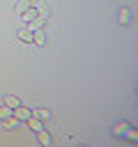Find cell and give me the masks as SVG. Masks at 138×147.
I'll list each match as a JSON object with an SVG mask.
<instances>
[{"label":"cell","instance_id":"obj_10","mask_svg":"<svg viewBox=\"0 0 138 147\" xmlns=\"http://www.w3.org/2000/svg\"><path fill=\"white\" fill-rule=\"evenodd\" d=\"M25 122H28V129H32L34 133H37L39 129H44V124H41V119H37V117H32V115H30V117H28Z\"/></svg>","mask_w":138,"mask_h":147},{"label":"cell","instance_id":"obj_4","mask_svg":"<svg viewBox=\"0 0 138 147\" xmlns=\"http://www.w3.org/2000/svg\"><path fill=\"white\" fill-rule=\"evenodd\" d=\"M12 115H14L18 122H25V119L32 115V110H30V108H25V106H16V108L12 110Z\"/></svg>","mask_w":138,"mask_h":147},{"label":"cell","instance_id":"obj_6","mask_svg":"<svg viewBox=\"0 0 138 147\" xmlns=\"http://www.w3.org/2000/svg\"><path fill=\"white\" fill-rule=\"evenodd\" d=\"M18 16H21V18H23V21L28 23V21H32L34 16H39V9H37V5H32V7H28V9L23 11V14H18Z\"/></svg>","mask_w":138,"mask_h":147},{"label":"cell","instance_id":"obj_5","mask_svg":"<svg viewBox=\"0 0 138 147\" xmlns=\"http://www.w3.org/2000/svg\"><path fill=\"white\" fill-rule=\"evenodd\" d=\"M44 23H46V16H44V14H39V16H34L32 21H28V23H25V28H28V30H39V28H44Z\"/></svg>","mask_w":138,"mask_h":147},{"label":"cell","instance_id":"obj_7","mask_svg":"<svg viewBox=\"0 0 138 147\" xmlns=\"http://www.w3.org/2000/svg\"><path fill=\"white\" fill-rule=\"evenodd\" d=\"M16 37H18V41H21V44H32V30H28V28L18 30V32H16Z\"/></svg>","mask_w":138,"mask_h":147},{"label":"cell","instance_id":"obj_8","mask_svg":"<svg viewBox=\"0 0 138 147\" xmlns=\"http://www.w3.org/2000/svg\"><path fill=\"white\" fill-rule=\"evenodd\" d=\"M5 106H9V108L14 110L16 106H21V99H18L16 94H5Z\"/></svg>","mask_w":138,"mask_h":147},{"label":"cell","instance_id":"obj_1","mask_svg":"<svg viewBox=\"0 0 138 147\" xmlns=\"http://www.w3.org/2000/svg\"><path fill=\"white\" fill-rule=\"evenodd\" d=\"M110 136H115V138H124V140H129V142H136V140H138V131H136L126 119L115 122V124L110 126Z\"/></svg>","mask_w":138,"mask_h":147},{"label":"cell","instance_id":"obj_2","mask_svg":"<svg viewBox=\"0 0 138 147\" xmlns=\"http://www.w3.org/2000/svg\"><path fill=\"white\" fill-rule=\"evenodd\" d=\"M131 18H133V9L131 7H120L117 9V23L120 25H129Z\"/></svg>","mask_w":138,"mask_h":147},{"label":"cell","instance_id":"obj_3","mask_svg":"<svg viewBox=\"0 0 138 147\" xmlns=\"http://www.w3.org/2000/svg\"><path fill=\"white\" fill-rule=\"evenodd\" d=\"M32 44H34L37 48H44V46H46V30H44V28L32 30Z\"/></svg>","mask_w":138,"mask_h":147},{"label":"cell","instance_id":"obj_11","mask_svg":"<svg viewBox=\"0 0 138 147\" xmlns=\"http://www.w3.org/2000/svg\"><path fill=\"white\" fill-rule=\"evenodd\" d=\"M37 138H39V142H41L44 147H51V136H48L44 129H39V131H37Z\"/></svg>","mask_w":138,"mask_h":147},{"label":"cell","instance_id":"obj_14","mask_svg":"<svg viewBox=\"0 0 138 147\" xmlns=\"http://www.w3.org/2000/svg\"><path fill=\"white\" fill-rule=\"evenodd\" d=\"M7 117H12V108L2 103V106H0V122H2V119H7Z\"/></svg>","mask_w":138,"mask_h":147},{"label":"cell","instance_id":"obj_12","mask_svg":"<svg viewBox=\"0 0 138 147\" xmlns=\"http://www.w3.org/2000/svg\"><path fill=\"white\" fill-rule=\"evenodd\" d=\"M32 5H34V0H18V2H16V14H23V11H25L28 7H32Z\"/></svg>","mask_w":138,"mask_h":147},{"label":"cell","instance_id":"obj_13","mask_svg":"<svg viewBox=\"0 0 138 147\" xmlns=\"http://www.w3.org/2000/svg\"><path fill=\"white\" fill-rule=\"evenodd\" d=\"M2 124H5V129H16L18 126V119L12 115V117H7V119H2Z\"/></svg>","mask_w":138,"mask_h":147},{"label":"cell","instance_id":"obj_9","mask_svg":"<svg viewBox=\"0 0 138 147\" xmlns=\"http://www.w3.org/2000/svg\"><path fill=\"white\" fill-rule=\"evenodd\" d=\"M32 117H37V119L44 122V119L51 117V110H48V108H34V110H32Z\"/></svg>","mask_w":138,"mask_h":147}]
</instances>
